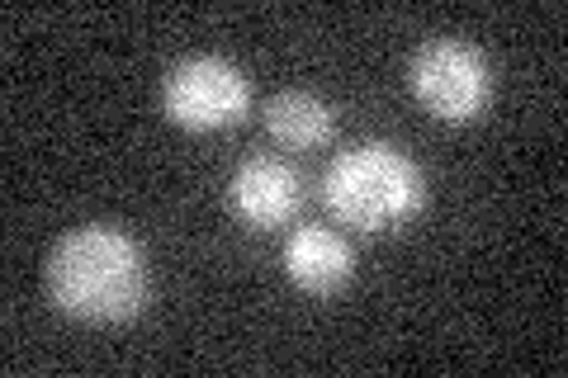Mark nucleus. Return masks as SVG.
<instances>
[{"instance_id": "obj_1", "label": "nucleus", "mask_w": 568, "mask_h": 378, "mask_svg": "<svg viewBox=\"0 0 568 378\" xmlns=\"http://www.w3.org/2000/svg\"><path fill=\"white\" fill-rule=\"evenodd\" d=\"M43 284L58 313L77 321H129L152 289L148 251L114 223H81L52 242Z\"/></svg>"}, {"instance_id": "obj_2", "label": "nucleus", "mask_w": 568, "mask_h": 378, "mask_svg": "<svg viewBox=\"0 0 568 378\" xmlns=\"http://www.w3.org/2000/svg\"><path fill=\"white\" fill-rule=\"evenodd\" d=\"M422 204H426V180L417 161L384 137L336 152L323 171V208L332 213V223L369 232V237L413 223Z\"/></svg>"}, {"instance_id": "obj_3", "label": "nucleus", "mask_w": 568, "mask_h": 378, "mask_svg": "<svg viewBox=\"0 0 568 378\" xmlns=\"http://www.w3.org/2000/svg\"><path fill=\"white\" fill-rule=\"evenodd\" d=\"M407 85L413 100L440 123H474L493 104V67L484 48L455 33H432L417 43L407 62Z\"/></svg>"}, {"instance_id": "obj_4", "label": "nucleus", "mask_w": 568, "mask_h": 378, "mask_svg": "<svg viewBox=\"0 0 568 378\" xmlns=\"http://www.w3.org/2000/svg\"><path fill=\"white\" fill-rule=\"evenodd\" d=\"M162 110L190 133H219L252 110V76L219 52L181 58L162 81Z\"/></svg>"}, {"instance_id": "obj_5", "label": "nucleus", "mask_w": 568, "mask_h": 378, "mask_svg": "<svg viewBox=\"0 0 568 378\" xmlns=\"http://www.w3.org/2000/svg\"><path fill=\"white\" fill-rule=\"evenodd\" d=\"M227 204L246 227L275 232L294 223L298 208H304V180L280 156H246L227 180Z\"/></svg>"}, {"instance_id": "obj_6", "label": "nucleus", "mask_w": 568, "mask_h": 378, "mask_svg": "<svg viewBox=\"0 0 568 378\" xmlns=\"http://www.w3.org/2000/svg\"><path fill=\"white\" fill-rule=\"evenodd\" d=\"M284 275H290L294 289L304 294H336L342 284L355 275V251L351 242L342 237L336 227H323V223H304L290 232L284 242Z\"/></svg>"}, {"instance_id": "obj_7", "label": "nucleus", "mask_w": 568, "mask_h": 378, "mask_svg": "<svg viewBox=\"0 0 568 378\" xmlns=\"http://www.w3.org/2000/svg\"><path fill=\"white\" fill-rule=\"evenodd\" d=\"M261 114H265V133L290 152L327 147L332 133H336L332 104L323 95H313V90H280V95L265 100Z\"/></svg>"}]
</instances>
